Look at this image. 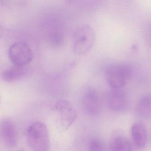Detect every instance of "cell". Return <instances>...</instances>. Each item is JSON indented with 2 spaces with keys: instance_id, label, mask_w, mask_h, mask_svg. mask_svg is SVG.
<instances>
[{
  "instance_id": "7c38bea8",
  "label": "cell",
  "mask_w": 151,
  "mask_h": 151,
  "mask_svg": "<svg viewBox=\"0 0 151 151\" xmlns=\"http://www.w3.org/2000/svg\"><path fill=\"white\" fill-rule=\"evenodd\" d=\"M25 72L22 67L16 66L15 68L3 71L1 74V78L4 81L6 82H14L22 78Z\"/></svg>"
},
{
  "instance_id": "9a60e30c",
  "label": "cell",
  "mask_w": 151,
  "mask_h": 151,
  "mask_svg": "<svg viewBox=\"0 0 151 151\" xmlns=\"http://www.w3.org/2000/svg\"><path fill=\"white\" fill-rule=\"evenodd\" d=\"M24 151V150H19V151Z\"/></svg>"
},
{
  "instance_id": "8992f818",
  "label": "cell",
  "mask_w": 151,
  "mask_h": 151,
  "mask_svg": "<svg viewBox=\"0 0 151 151\" xmlns=\"http://www.w3.org/2000/svg\"><path fill=\"white\" fill-rule=\"evenodd\" d=\"M0 137L3 143L9 148H13L17 144V133L12 121L5 119L0 122Z\"/></svg>"
},
{
  "instance_id": "4fadbf2b",
  "label": "cell",
  "mask_w": 151,
  "mask_h": 151,
  "mask_svg": "<svg viewBox=\"0 0 151 151\" xmlns=\"http://www.w3.org/2000/svg\"><path fill=\"white\" fill-rule=\"evenodd\" d=\"M88 151H106V150L100 140L93 139L89 143Z\"/></svg>"
},
{
  "instance_id": "6da1fadb",
  "label": "cell",
  "mask_w": 151,
  "mask_h": 151,
  "mask_svg": "<svg viewBox=\"0 0 151 151\" xmlns=\"http://www.w3.org/2000/svg\"><path fill=\"white\" fill-rule=\"evenodd\" d=\"M27 140L32 151H49V132L44 123L35 122L31 124L27 131Z\"/></svg>"
},
{
  "instance_id": "3957f363",
  "label": "cell",
  "mask_w": 151,
  "mask_h": 151,
  "mask_svg": "<svg viewBox=\"0 0 151 151\" xmlns=\"http://www.w3.org/2000/svg\"><path fill=\"white\" fill-rule=\"evenodd\" d=\"M131 74L130 67L124 63L113 64L106 70L107 82L112 89H122L126 84Z\"/></svg>"
},
{
  "instance_id": "30bf717a",
  "label": "cell",
  "mask_w": 151,
  "mask_h": 151,
  "mask_svg": "<svg viewBox=\"0 0 151 151\" xmlns=\"http://www.w3.org/2000/svg\"><path fill=\"white\" fill-rule=\"evenodd\" d=\"M136 111L137 115L141 118H151V97L150 93H147L140 98L137 103Z\"/></svg>"
},
{
  "instance_id": "7a4b0ae2",
  "label": "cell",
  "mask_w": 151,
  "mask_h": 151,
  "mask_svg": "<svg viewBox=\"0 0 151 151\" xmlns=\"http://www.w3.org/2000/svg\"><path fill=\"white\" fill-rule=\"evenodd\" d=\"M95 32L90 25H83L77 28L72 38L73 52L78 55H84L89 52L94 44Z\"/></svg>"
},
{
  "instance_id": "52a82bcc",
  "label": "cell",
  "mask_w": 151,
  "mask_h": 151,
  "mask_svg": "<svg viewBox=\"0 0 151 151\" xmlns=\"http://www.w3.org/2000/svg\"><path fill=\"white\" fill-rule=\"evenodd\" d=\"M107 103L109 107L114 112L123 111L128 104L126 93L122 89H112L108 93Z\"/></svg>"
},
{
  "instance_id": "277c9868",
  "label": "cell",
  "mask_w": 151,
  "mask_h": 151,
  "mask_svg": "<svg viewBox=\"0 0 151 151\" xmlns=\"http://www.w3.org/2000/svg\"><path fill=\"white\" fill-rule=\"evenodd\" d=\"M9 58L12 63L18 67H23L32 61V50L25 42H17L12 44L9 50Z\"/></svg>"
},
{
  "instance_id": "9c48e42d",
  "label": "cell",
  "mask_w": 151,
  "mask_h": 151,
  "mask_svg": "<svg viewBox=\"0 0 151 151\" xmlns=\"http://www.w3.org/2000/svg\"><path fill=\"white\" fill-rule=\"evenodd\" d=\"M132 137L137 148L142 149L147 144V133L145 127L142 124L136 123L131 128Z\"/></svg>"
},
{
  "instance_id": "ba28073f",
  "label": "cell",
  "mask_w": 151,
  "mask_h": 151,
  "mask_svg": "<svg viewBox=\"0 0 151 151\" xmlns=\"http://www.w3.org/2000/svg\"><path fill=\"white\" fill-rule=\"evenodd\" d=\"M83 105L86 112L91 115H96L101 110V101L99 95L93 90L88 91L83 99Z\"/></svg>"
},
{
  "instance_id": "5b68a950",
  "label": "cell",
  "mask_w": 151,
  "mask_h": 151,
  "mask_svg": "<svg viewBox=\"0 0 151 151\" xmlns=\"http://www.w3.org/2000/svg\"><path fill=\"white\" fill-rule=\"evenodd\" d=\"M55 107L60 114L62 128L64 130H67L76 119V111L70 102L66 100L58 101Z\"/></svg>"
},
{
  "instance_id": "5bb4252c",
  "label": "cell",
  "mask_w": 151,
  "mask_h": 151,
  "mask_svg": "<svg viewBox=\"0 0 151 151\" xmlns=\"http://www.w3.org/2000/svg\"><path fill=\"white\" fill-rule=\"evenodd\" d=\"M3 35V28L1 22H0V39L1 38Z\"/></svg>"
},
{
  "instance_id": "8fae6325",
  "label": "cell",
  "mask_w": 151,
  "mask_h": 151,
  "mask_svg": "<svg viewBox=\"0 0 151 151\" xmlns=\"http://www.w3.org/2000/svg\"><path fill=\"white\" fill-rule=\"evenodd\" d=\"M110 151H132V147L129 139L122 135L114 136L110 140Z\"/></svg>"
},
{
  "instance_id": "2e32d148",
  "label": "cell",
  "mask_w": 151,
  "mask_h": 151,
  "mask_svg": "<svg viewBox=\"0 0 151 151\" xmlns=\"http://www.w3.org/2000/svg\"><path fill=\"white\" fill-rule=\"evenodd\" d=\"M1 97L0 96V102H1Z\"/></svg>"
}]
</instances>
